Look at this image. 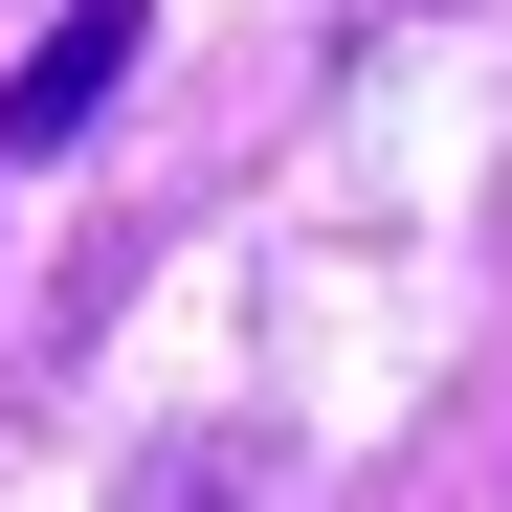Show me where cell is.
Listing matches in <instances>:
<instances>
[{"mask_svg": "<svg viewBox=\"0 0 512 512\" xmlns=\"http://www.w3.org/2000/svg\"><path fill=\"white\" fill-rule=\"evenodd\" d=\"M134 45H156V0H45V45L0 67V134H23V156H67V134L134 90Z\"/></svg>", "mask_w": 512, "mask_h": 512, "instance_id": "6da1fadb", "label": "cell"}, {"mask_svg": "<svg viewBox=\"0 0 512 512\" xmlns=\"http://www.w3.org/2000/svg\"><path fill=\"white\" fill-rule=\"evenodd\" d=\"M223 490H245L223 446H156V468H134V512H223Z\"/></svg>", "mask_w": 512, "mask_h": 512, "instance_id": "7a4b0ae2", "label": "cell"}]
</instances>
